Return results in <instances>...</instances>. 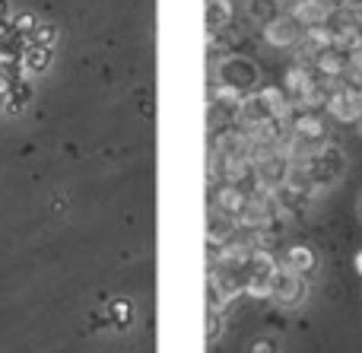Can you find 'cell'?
Returning a JSON list of instances; mask_svg holds the SVG:
<instances>
[{
  "label": "cell",
  "instance_id": "obj_5",
  "mask_svg": "<svg viewBox=\"0 0 362 353\" xmlns=\"http://www.w3.org/2000/svg\"><path fill=\"white\" fill-rule=\"evenodd\" d=\"M219 331H223V318H219V312H206V341H216Z\"/></svg>",
  "mask_w": 362,
  "mask_h": 353
},
{
  "label": "cell",
  "instance_id": "obj_6",
  "mask_svg": "<svg viewBox=\"0 0 362 353\" xmlns=\"http://www.w3.org/2000/svg\"><path fill=\"white\" fill-rule=\"evenodd\" d=\"M23 32H35V19H32V16H16L13 35H23Z\"/></svg>",
  "mask_w": 362,
  "mask_h": 353
},
{
  "label": "cell",
  "instance_id": "obj_2",
  "mask_svg": "<svg viewBox=\"0 0 362 353\" xmlns=\"http://www.w3.org/2000/svg\"><path fill=\"white\" fill-rule=\"evenodd\" d=\"M302 38V23L296 16H276L267 23V42L274 45H296Z\"/></svg>",
  "mask_w": 362,
  "mask_h": 353
},
{
  "label": "cell",
  "instance_id": "obj_1",
  "mask_svg": "<svg viewBox=\"0 0 362 353\" xmlns=\"http://www.w3.org/2000/svg\"><path fill=\"white\" fill-rule=\"evenodd\" d=\"M302 296H305V277L280 265V271L274 274V299L280 306H296L302 303Z\"/></svg>",
  "mask_w": 362,
  "mask_h": 353
},
{
  "label": "cell",
  "instance_id": "obj_4",
  "mask_svg": "<svg viewBox=\"0 0 362 353\" xmlns=\"http://www.w3.org/2000/svg\"><path fill=\"white\" fill-rule=\"evenodd\" d=\"M210 29H223L226 23H232V6L229 0H210Z\"/></svg>",
  "mask_w": 362,
  "mask_h": 353
},
{
  "label": "cell",
  "instance_id": "obj_7",
  "mask_svg": "<svg viewBox=\"0 0 362 353\" xmlns=\"http://www.w3.org/2000/svg\"><path fill=\"white\" fill-rule=\"evenodd\" d=\"M251 353H274V344H270V341H257L255 347H251Z\"/></svg>",
  "mask_w": 362,
  "mask_h": 353
},
{
  "label": "cell",
  "instance_id": "obj_3",
  "mask_svg": "<svg viewBox=\"0 0 362 353\" xmlns=\"http://www.w3.org/2000/svg\"><path fill=\"white\" fill-rule=\"evenodd\" d=\"M315 261H318V258H315V252H312L308 245H293V248L286 252V258L280 261V265L289 267L293 274H299V277H308V274L315 271Z\"/></svg>",
  "mask_w": 362,
  "mask_h": 353
},
{
  "label": "cell",
  "instance_id": "obj_8",
  "mask_svg": "<svg viewBox=\"0 0 362 353\" xmlns=\"http://www.w3.org/2000/svg\"><path fill=\"white\" fill-rule=\"evenodd\" d=\"M356 271H359V274H362V252H359V255H356Z\"/></svg>",
  "mask_w": 362,
  "mask_h": 353
}]
</instances>
